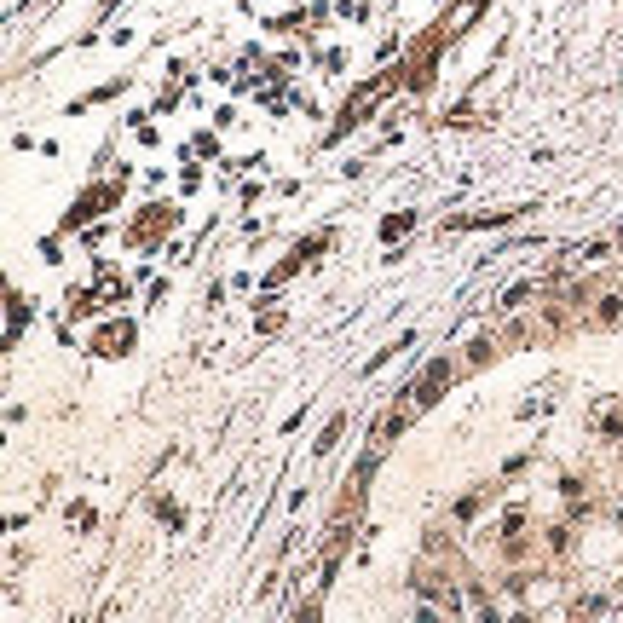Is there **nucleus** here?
I'll return each mask as SVG.
<instances>
[]
</instances>
